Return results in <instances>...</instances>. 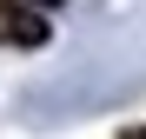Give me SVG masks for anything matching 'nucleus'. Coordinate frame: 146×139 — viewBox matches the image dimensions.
Returning a JSON list of instances; mask_svg holds the SVG:
<instances>
[{
    "instance_id": "f257e3e1",
    "label": "nucleus",
    "mask_w": 146,
    "mask_h": 139,
    "mask_svg": "<svg viewBox=\"0 0 146 139\" xmlns=\"http://www.w3.org/2000/svg\"><path fill=\"white\" fill-rule=\"evenodd\" d=\"M0 40L7 46H46V20L27 0H0Z\"/></svg>"
},
{
    "instance_id": "7ed1b4c3",
    "label": "nucleus",
    "mask_w": 146,
    "mask_h": 139,
    "mask_svg": "<svg viewBox=\"0 0 146 139\" xmlns=\"http://www.w3.org/2000/svg\"><path fill=\"white\" fill-rule=\"evenodd\" d=\"M119 139H146V132H119Z\"/></svg>"
},
{
    "instance_id": "f03ea898",
    "label": "nucleus",
    "mask_w": 146,
    "mask_h": 139,
    "mask_svg": "<svg viewBox=\"0 0 146 139\" xmlns=\"http://www.w3.org/2000/svg\"><path fill=\"white\" fill-rule=\"evenodd\" d=\"M27 7H60V0H27Z\"/></svg>"
}]
</instances>
